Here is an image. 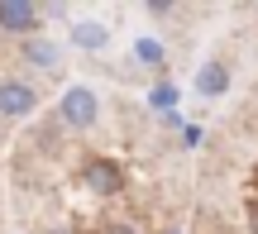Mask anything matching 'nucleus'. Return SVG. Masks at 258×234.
Here are the masks:
<instances>
[{
    "label": "nucleus",
    "instance_id": "f257e3e1",
    "mask_svg": "<svg viewBox=\"0 0 258 234\" xmlns=\"http://www.w3.org/2000/svg\"><path fill=\"white\" fill-rule=\"evenodd\" d=\"M57 110H62V124H72V129H91L96 115H101V101H96L91 86H72V91L62 96Z\"/></svg>",
    "mask_w": 258,
    "mask_h": 234
},
{
    "label": "nucleus",
    "instance_id": "f03ea898",
    "mask_svg": "<svg viewBox=\"0 0 258 234\" xmlns=\"http://www.w3.org/2000/svg\"><path fill=\"white\" fill-rule=\"evenodd\" d=\"M34 105H38V91L29 82H15V76L0 82V115H5V120H24Z\"/></svg>",
    "mask_w": 258,
    "mask_h": 234
},
{
    "label": "nucleus",
    "instance_id": "7ed1b4c3",
    "mask_svg": "<svg viewBox=\"0 0 258 234\" xmlns=\"http://www.w3.org/2000/svg\"><path fill=\"white\" fill-rule=\"evenodd\" d=\"M82 182H86L91 191H101V196H110V191L124 187V172L115 168L110 158H91V163H86V172H82Z\"/></svg>",
    "mask_w": 258,
    "mask_h": 234
},
{
    "label": "nucleus",
    "instance_id": "20e7f679",
    "mask_svg": "<svg viewBox=\"0 0 258 234\" xmlns=\"http://www.w3.org/2000/svg\"><path fill=\"white\" fill-rule=\"evenodd\" d=\"M38 24V10L29 0H0V29L5 34H34Z\"/></svg>",
    "mask_w": 258,
    "mask_h": 234
},
{
    "label": "nucleus",
    "instance_id": "39448f33",
    "mask_svg": "<svg viewBox=\"0 0 258 234\" xmlns=\"http://www.w3.org/2000/svg\"><path fill=\"white\" fill-rule=\"evenodd\" d=\"M72 43L86 48V53H101V48L110 43V29L96 24V19H82V24H72Z\"/></svg>",
    "mask_w": 258,
    "mask_h": 234
},
{
    "label": "nucleus",
    "instance_id": "423d86ee",
    "mask_svg": "<svg viewBox=\"0 0 258 234\" xmlns=\"http://www.w3.org/2000/svg\"><path fill=\"white\" fill-rule=\"evenodd\" d=\"M225 86H230V72H225L220 62H206L201 76H196V91L201 96H225Z\"/></svg>",
    "mask_w": 258,
    "mask_h": 234
},
{
    "label": "nucleus",
    "instance_id": "0eeeda50",
    "mask_svg": "<svg viewBox=\"0 0 258 234\" xmlns=\"http://www.w3.org/2000/svg\"><path fill=\"white\" fill-rule=\"evenodd\" d=\"M24 57L34 67H57V57H62V53H57V43H48V38H29V43H24Z\"/></svg>",
    "mask_w": 258,
    "mask_h": 234
},
{
    "label": "nucleus",
    "instance_id": "6e6552de",
    "mask_svg": "<svg viewBox=\"0 0 258 234\" xmlns=\"http://www.w3.org/2000/svg\"><path fill=\"white\" fill-rule=\"evenodd\" d=\"M144 62H163V43H153V38H139V48H134Z\"/></svg>",
    "mask_w": 258,
    "mask_h": 234
},
{
    "label": "nucleus",
    "instance_id": "1a4fd4ad",
    "mask_svg": "<svg viewBox=\"0 0 258 234\" xmlns=\"http://www.w3.org/2000/svg\"><path fill=\"white\" fill-rule=\"evenodd\" d=\"M172 101H177V91H172V86H158V91H153V105H158V110H167Z\"/></svg>",
    "mask_w": 258,
    "mask_h": 234
},
{
    "label": "nucleus",
    "instance_id": "9d476101",
    "mask_svg": "<svg viewBox=\"0 0 258 234\" xmlns=\"http://www.w3.org/2000/svg\"><path fill=\"white\" fill-rule=\"evenodd\" d=\"M105 234H139L134 225H105Z\"/></svg>",
    "mask_w": 258,
    "mask_h": 234
}]
</instances>
